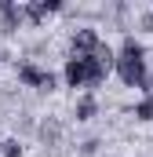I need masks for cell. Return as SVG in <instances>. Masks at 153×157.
I'll return each mask as SVG.
<instances>
[{"mask_svg":"<svg viewBox=\"0 0 153 157\" xmlns=\"http://www.w3.org/2000/svg\"><path fill=\"white\" fill-rule=\"evenodd\" d=\"M113 73L120 77L124 88H139L142 95H153V73H150V66H146V44H142L139 37L128 33V37L120 40Z\"/></svg>","mask_w":153,"mask_h":157,"instance_id":"1","label":"cell"},{"mask_svg":"<svg viewBox=\"0 0 153 157\" xmlns=\"http://www.w3.org/2000/svg\"><path fill=\"white\" fill-rule=\"evenodd\" d=\"M62 139H66V124H62V121L51 117V113L40 117V124H37V143L44 146V154H47V150L58 154V150H62Z\"/></svg>","mask_w":153,"mask_h":157,"instance_id":"2","label":"cell"},{"mask_svg":"<svg viewBox=\"0 0 153 157\" xmlns=\"http://www.w3.org/2000/svg\"><path fill=\"white\" fill-rule=\"evenodd\" d=\"M99 44H102V37H99L95 26H76L73 33H69V55H76V59H91V55L99 51Z\"/></svg>","mask_w":153,"mask_h":157,"instance_id":"3","label":"cell"},{"mask_svg":"<svg viewBox=\"0 0 153 157\" xmlns=\"http://www.w3.org/2000/svg\"><path fill=\"white\" fill-rule=\"evenodd\" d=\"M22 26H26V4L0 0V37H15Z\"/></svg>","mask_w":153,"mask_h":157,"instance_id":"4","label":"cell"},{"mask_svg":"<svg viewBox=\"0 0 153 157\" xmlns=\"http://www.w3.org/2000/svg\"><path fill=\"white\" fill-rule=\"evenodd\" d=\"M62 84L66 88H91V73H88V59H76L66 55V66H62Z\"/></svg>","mask_w":153,"mask_h":157,"instance_id":"5","label":"cell"},{"mask_svg":"<svg viewBox=\"0 0 153 157\" xmlns=\"http://www.w3.org/2000/svg\"><path fill=\"white\" fill-rule=\"evenodd\" d=\"M66 4L62 0H26V22L29 26H44L47 15H62Z\"/></svg>","mask_w":153,"mask_h":157,"instance_id":"6","label":"cell"},{"mask_svg":"<svg viewBox=\"0 0 153 157\" xmlns=\"http://www.w3.org/2000/svg\"><path fill=\"white\" fill-rule=\"evenodd\" d=\"M44 73H47V66H40V62H33V59L15 62V80H18L22 88H33V91H37L40 80H44Z\"/></svg>","mask_w":153,"mask_h":157,"instance_id":"7","label":"cell"},{"mask_svg":"<svg viewBox=\"0 0 153 157\" xmlns=\"http://www.w3.org/2000/svg\"><path fill=\"white\" fill-rule=\"evenodd\" d=\"M73 117H76V124H88V121L99 117V95H95V91H84L73 102Z\"/></svg>","mask_w":153,"mask_h":157,"instance_id":"8","label":"cell"},{"mask_svg":"<svg viewBox=\"0 0 153 157\" xmlns=\"http://www.w3.org/2000/svg\"><path fill=\"white\" fill-rule=\"evenodd\" d=\"M11 121H15V132H18V135H37L40 117H33L29 110H15V113H11Z\"/></svg>","mask_w":153,"mask_h":157,"instance_id":"9","label":"cell"},{"mask_svg":"<svg viewBox=\"0 0 153 157\" xmlns=\"http://www.w3.org/2000/svg\"><path fill=\"white\" fill-rule=\"evenodd\" d=\"M131 117L139 124H153V95H142L135 106H131Z\"/></svg>","mask_w":153,"mask_h":157,"instance_id":"10","label":"cell"},{"mask_svg":"<svg viewBox=\"0 0 153 157\" xmlns=\"http://www.w3.org/2000/svg\"><path fill=\"white\" fill-rule=\"evenodd\" d=\"M26 150H22V139L18 135H11V139H4L0 143V157H22Z\"/></svg>","mask_w":153,"mask_h":157,"instance_id":"11","label":"cell"},{"mask_svg":"<svg viewBox=\"0 0 153 157\" xmlns=\"http://www.w3.org/2000/svg\"><path fill=\"white\" fill-rule=\"evenodd\" d=\"M135 22H139L142 33H153V4L150 7H135Z\"/></svg>","mask_w":153,"mask_h":157,"instance_id":"12","label":"cell"},{"mask_svg":"<svg viewBox=\"0 0 153 157\" xmlns=\"http://www.w3.org/2000/svg\"><path fill=\"white\" fill-rule=\"evenodd\" d=\"M99 150H102V139H99V135H91V139H84V143L76 146L80 157H99Z\"/></svg>","mask_w":153,"mask_h":157,"instance_id":"13","label":"cell"},{"mask_svg":"<svg viewBox=\"0 0 153 157\" xmlns=\"http://www.w3.org/2000/svg\"><path fill=\"white\" fill-rule=\"evenodd\" d=\"M58 80H62V77H58L55 70H47V73H44V80H40V88H37V91H40V95H51V91H58Z\"/></svg>","mask_w":153,"mask_h":157,"instance_id":"14","label":"cell"},{"mask_svg":"<svg viewBox=\"0 0 153 157\" xmlns=\"http://www.w3.org/2000/svg\"><path fill=\"white\" fill-rule=\"evenodd\" d=\"M7 59H11V55H7V48H0V66H4Z\"/></svg>","mask_w":153,"mask_h":157,"instance_id":"15","label":"cell"},{"mask_svg":"<svg viewBox=\"0 0 153 157\" xmlns=\"http://www.w3.org/2000/svg\"><path fill=\"white\" fill-rule=\"evenodd\" d=\"M0 143H4V128H0Z\"/></svg>","mask_w":153,"mask_h":157,"instance_id":"16","label":"cell"}]
</instances>
